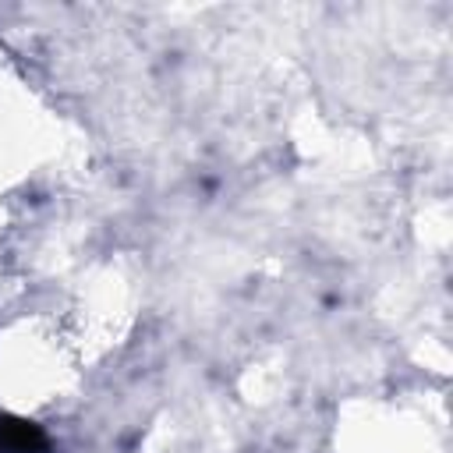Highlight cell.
Returning <instances> with one entry per match:
<instances>
[{
    "label": "cell",
    "instance_id": "cell-1",
    "mask_svg": "<svg viewBox=\"0 0 453 453\" xmlns=\"http://www.w3.org/2000/svg\"><path fill=\"white\" fill-rule=\"evenodd\" d=\"M46 435L39 425L21 418H0V453H42Z\"/></svg>",
    "mask_w": 453,
    "mask_h": 453
}]
</instances>
